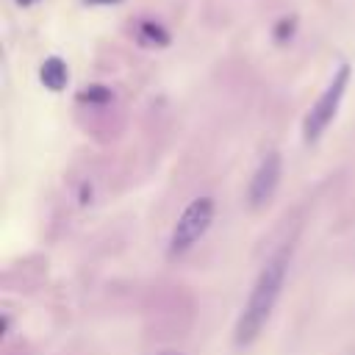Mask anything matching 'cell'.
I'll use <instances>...</instances> for the list:
<instances>
[{
  "label": "cell",
  "mask_w": 355,
  "mask_h": 355,
  "mask_svg": "<svg viewBox=\"0 0 355 355\" xmlns=\"http://www.w3.org/2000/svg\"><path fill=\"white\" fill-rule=\"evenodd\" d=\"M139 36H141L147 44H166V42H169L166 31H164L161 25H153V22H141V25H139Z\"/></svg>",
  "instance_id": "cell-6"
},
{
  "label": "cell",
  "mask_w": 355,
  "mask_h": 355,
  "mask_svg": "<svg viewBox=\"0 0 355 355\" xmlns=\"http://www.w3.org/2000/svg\"><path fill=\"white\" fill-rule=\"evenodd\" d=\"M214 222V200L211 197H197L186 205V211L178 216L172 236H169V258L186 255L211 227Z\"/></svg>",
  "instance_id": "cell-3"
},
{
  "label": "cell",
  "mask_w": 355,
  "mask_h": 355,
  "mask_svg": "<svg viewBox=\"0 0 355 355\" xmlns=\"http://www.w3.org/2000/svg\"><path fill=\"white\" fill-rule=\"evenodd\" d=\"M288 261H291V252L288 250H277L266 263L263 269L258 272L252 288H250V297L244 302V311L236 322V344L244 347V344H252L263 324L269 322L277 300H280V291H283V283H286V275H288Z\"/></svg>",
  "instance_id": "cell-1"
},
{
  "label": "cell",
  "mask_w": 355,
  "mask_h": 355,
  "mask_svg": "<svg viewBox=\"0 0 355 355\" xmlns=\"http://www.w3.org/2000/svg\"><path fill=\"white\" fill-rule=\"evenodd\" d=\"M349 75H352L349 64H341V67L336 69V75L330 78L327 89L319 94V100H316V103L311 105V111L305 114V122H302V139H305L308 144L319 141L322 133L327 130V125L336 119L338 105H341V100H344V92H347V86H349Z\"/></svg>",
  "instance_id": "cell-2"
},
{
  "label": "cell",
  "mask_w": 355,
  "mask_h": 355,
  "mask_svg": "<svg viewBox=\"0 0 355 355\" xmlns=\"http://www.w3.org/2000/svg\"><path fill=\"white\" fill-rule=\"evenodd\" d=\"M280 175H283V161H280V153H266L258 164V169L252 172L250 178V189H247V200H250V208H263L277 186H280Z\"/></svg>",
  "instance_id": "cell-4"
},
{
  "label": "cell",
  "mask_w": 355,
  "mask_h": 355,
  "mask_svg": "<svg viewBox=\"0 0 355 355\" xmlns=\"http://www.w3.org/2000/svg\"><path fill=\"white\" fill-rule=\"evenodd\" d=\"M80 97H83V100H92V103H100V100H108L111 94H108V89H103V86H92V89L83 92Z\"/></svg>",
  "instance_id": "cell-7"
},
{
  "label": "cell",
  "mask_w": 355,
  "mask_h": 355,
  "mask_svg": "<svg viewBox=\"0 0 355 355\" xmlns=\"http://www.w3.org/2000/svg\"><path fill=\"white\" fill-rule=\"evenodd\" d=\"M19 6H31V3H36V0H17Z\"/></svg>",
  "instance_id": "cell-9"
},
{
  "label": "cell",
  "mask_w": 355,
  "mask_h": 355,
  "mask_svg": "<svg viewBox=\"0 0 355 355\" xmlns=\"http://www.w3.org/2000/svg\"><path fill=\"white\" fill-rule=\"evenodd\" d=\"M86 3H92V6H97V3H105V6H108V3H122V0H86Z\"/></svg>",
  "instance_id": "cell-8"
},
{
  "label": "cell",
  "mask_w": 355,
  "mask_h": 355,
  "mask_svg": "<svg viewBox=\"0 0 355 355\" xmlns=\"http://www.w3.org/2000/svg\"><path fill=\"white\" fill-rule=\"evenodd\" d=\"M42 83L50 89V92H61L64 86H67V64L61 61V58H47L44 64H42Z\"/></svg>",
  "instance_id": "cell-5"
},
{
  "label": "cell",
  "mask_w": 355,
  "mask_h": 355,
  "mask_svg": "<svg viewBox=\"0 0 355 355\" xmlns=\"http://www.w3.org/2000/svg\"><path fill=\"white\" fill-rule=\"evenodd\" d=\"M161 355H175V352H161Z\"/></svg>",
  "instance_id": "cell-10"
}]
</instances>
